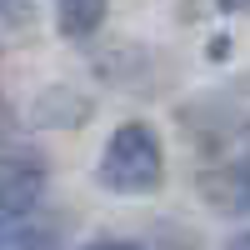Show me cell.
Returning a JSON list of instances; mask_svg holds the SVG:
<instances>
[{
    "label": "cell",
    "instance_id": "5b68a950",
    "mask_svg": "<svg viewBox=\"0 0 250 250\" xmlns=\"http://www.w3.org/2000/svg\"><path fill=\"white\" fill-rule=\"evenodd\" d=\"M0 250H65L55 225H45L40 215H25V220H5V240Z\"/></svg>",
    "mask_w": 250,
    "mask_h": 250
},
{
    "label": "cell",
    "instance_id": "52a82bcc",
    "mask_svg": "<svg viewBox=\"0 0 250 250\" xmlns=\"http://www.w3.org/2000/svg\"><path fill=\"white\" fill-rule=\"evenodd\" d=\"M225 15H250V0H215Z\"/></svg>",
    "mask_w": 250,
    "mask_h": 250
},
{
    "label": "cell",
    "instance_id": "6da1fadb",
    "mask_svg": "<svg viewBox=\"0 0 250 250\" xmlns=\"http://www.w3.org/2000/svg\"><path fill=\"white\" fill-rule=\"evenodd\" d=\"M95 180L110 195H150L165 180V145L145 120H130L105 140V150L95 160Z\"/></svg>",
    "mask_w": 250,
    "mask_h": 250
},
{
    "label": "cell",
    "instance_id": "277c9868",
    "mask_svg": "<svg viewBox=\"0 0 250 250\" xmlns=\"http://www.w3.org/2000/svg\"><path fill=\"white\" fill-rule=\"evenodd\" d=\"M55 5V25L65 40H85L100 30V20H105L110 10V0H50Z\"/></svg>",
    "mask_w": 250,
    "mask_h": 250
},
{
    "label": "cell",
    "instance_id": "ba28073f",
    "mask_svg": "<svg viewBox=\"0 0 250 250\" xmlns=\"http://www.w3.org/2000/svg\"><path fill=\"white\" fill-rule=\"evenodd\" d=\"M225 250H250V230H240V235H230V245Z\"/></svg>",
    "mask_w": 250,
    "mask_h": 250
},
{
    "label": "cell",
    "instance_id": "8992f818",
    "mask_svg": "<svg viewBox=\"0 0 250 250\" xmlns=\"http://www.w3.org/2000/svg\"><path fill=\"white\" fill-rule=\"evenodd\" d=\"M80 250H140L135 240H90V245H80Z\"/></svg>",
    "mask_w": 250,
    "mask_h": 250
},
{
    "label": "cell",
    "instance_id": "7a4b0ae2",
    "mask_svg": "<svg viewBox=\"0 0 250 250\" xmlns=\"http://www.w3.org/2000/svg\"><path fill=\"white\" fill-rule=\"evenodd\" d=\"M45 175H50L45 155L20 150V145H10V150H5V170H0V210H5V220H25V215L40 210Z\"/></svg>",
    "mask_w": 250,
    "mask_h": 250
},
{
    "label": "cell",
    "instance_id": "3957f363",
    "mask_svg": "<svg viewBox=\"0 0 250 250\" xmlns=\"http://www.w3.org/2000/svg\"><path fill=\"white\" fill-rule=\"evenodd\" d=\"M90 110H95V105H90L85 95H75V90H65V85H50V90L35 95L30 120H35V125H55V130H70V125H85Z\"/></svg>",
    "mask_w": 250,
    "mask_h": 250
}]
</instances>
